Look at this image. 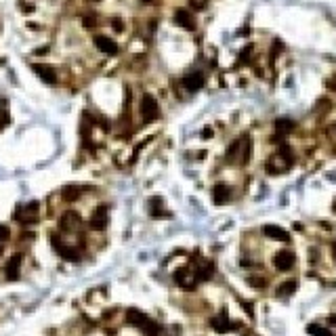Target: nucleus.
<instances>
[{
    "mask_svg": "<svg viewBox=\"0 0 336 336\" xmlns=\"http://www.w3.org/2000/svg\"><path fill=\"white\" fill-rule=\"evenodd\" d=\"M248 284L250 286H256V288H263L265 286V279L263 277H248Z\"/></svg>",
    "mask_w": 336,
    "mask_h": 336,
    "instance_id": "obj_25",
    "label": "nucleus"
},
{
    "mask_svg": "<svg viewBox=\"0 0 336 336\" xmlns=\"http://www.w3.org/2000/svg\"><path fill=\"white\" fill-rule=\"evenodd\" d=\"M0 252H2V250H0Z\"/></svg>",
    "mask_w": 336,
    "mask_h": 336,
    "instance_id": "obj_29",
    "label": "nucleus"
},
{
    "mask_svg": "<svg viewBox=\"0 0 336 336\" xmlns=\"http://www.w3.org/2000/svg\"><path fill=\"white\" fill-rule=\"evenodd\" d=\"M175 21H177L181 28H185V30H193V28H195V21H193V17H191V13L185 11V9H177V11H175Z\"/></svg>",
    "mask_w": 336,
    "mask_h": 336,
    "instance_id": "obj_14",
    "label": "nucleus"
},
{
    "mask_svg": "<svg viewBox=\"0 0 336 336\" xmlns=\"http://www.w3.org/2000/svg\"><path fill=\"white\" fill-rule=\"evenodd\" d=\"M330 248H332V254H334V263H336V242H332V246H330Z\"/></svg>",
    "mask_w": 336,
    "mask_h": 336,
    "instance_id": "obj_27",
    "label": "nucleus"
},
{
    "mask_svg": "<svg viewBox=\"0 0 336 336\" xmlns=\"http://www.w3.org/2000/svg\"><path fill=\"white\" fill-rule=\"evenodd\" d=\"M143 2H152V0H143Z\"/></svg>",
    "mask_w": 336,
    "mask_h": 336,
    "instance_id": "obj_28",
    "label": "nucleus"
},
{
    "mask_svg": "<svg viewBox=\"0 0 336 336\" xmlns=\"http://www.w3.org/2000/svg\"><path fill=\"white\" fill-rule=\"evenodd\" d=\"M126 322L132 326V328H139L145 336H158L160 334V326L153 322V319H150L145 313H141V311L137 309H128L126 311Z\"/></svg>",
    "mask_w": 336,
    "mask_h": 336,
    "instance_id": "obj_1",
    "label": "nucleus"
},
{
    "mask_svg": "<svg viewBox=\"0 0 336 336\" xmlns=\"http://www.w3.org/2000/svg\"><path fill=\"white\" fill-rule=\"evenodd\" d=\"M51 240H53V248H55V250H57V252H59L61 256H63V259H65V261H78V252H76V250H74V248H69V246H65V244H63V242H61L59 238H55V236H53Z\"/></svg>",
    "mask_w": 336,
    "mask_h": 336,
    "instance_id": "obj_10",
    "label": "nucleus"
},
{
    "mask_svg": "<svg viewBox=\"0 0 336 336\" xmlns=\"http://www.w3.org/2000/svg\"><path fill=\"white\" fill-rule=\"evenodd\" d=\"M210 326H213L216 332H221V334L231 332V330H238V324L231 322L227 315H218V317H214V319H210Z\"/></svg>",
    "mask_w": 336,
    "mask_h": 336,
    "instance_id": "obj_6",
    "label": "nucleus"
},
{
    "mask_svg": "<svg viewBox=\"0 0 336 336\" xmlns=\"http://www.w3.org/2000/svg\"><path fill=\"white\" fill-rule=\"evenodd\" d=\"M263 233L267 236L269 240H277V242H288L290 240V236H288V231L277 227V225H265L263 227Z\"/></svg>",
    "mask_w": 336,
    "mask_h": 336,
    "instance_id": "obj_12",
    "label": "nucleus"
},
{
    "mask_svg": "<svg viewBox=\"0 0 336 336\" xmlns=\"http://www.w3.org/2000/svg\"><path fill=\"white\" fill-rule=\"evenodd\" d=\"M32 69L36 72V76L40 78V80L44 84H55V80H57V76H55V69L51 65H44V63H34Z\"/></svg>",
    "mask_w": 336,
    "mask_h": 336,
    "instance_id": "obj_7",
    "label": "nucleus"
},
{
    "mask_svg": "<svg viewBox=\"0 0 336 336\" xmlns=\"http://www.w3.org/2000/svg\"><path fill=\"white\" fill-rule=\"evenodd\" d=\"M61 195H63L65 202H76L82 195V189H80V187H76V185H67L65 189L61 191Z\"/></svg>",
    "mask_w": 336,
    "mask_h": 336,
    "instance_id": "obj_17",
    "label": "nucleus"
},
{
    "mask_svg": "<svg viewBox=\"0 0 336 336\" xmlns=\"http://www.w3.org/2000/svg\"><path fill=\"white\" fill-rule=\"evenodd\" d=\"M296 288H299V282L296 279H288V282L277 286V296H290Z\"/></svg>",
    "mask_w": 336,
    "mask_h": 336,
    "instance_id": "obj_18",
    "label": "nucleus"
},
{
    "mask_svg": "<svg viewBox=\"0 0 336 336\" xmlns=\"http://www.w3.org/2000/svg\"><path fill=\"white\" fill-rule=\"evenodd\" d=\"M195 275H198V282H204V279H210L213 277V265H204L200 271H195Z\"/></svg>",
    "mask_w": 336,
    "mask_h": 336,
    "instance_id": "obj_20",
    "label": "nucleus"
},
{
    "mask_svg": "<svg viewBox=\"0 0 336 336\" xmlns=\"http://www.w3.org/2000/svg\"><path fill=\"white\" fill-rule=\"evenodd\" d=\"M105 225H107V208L99 206L91 216V229L101 231V229H105Z\"/></svg>",
    "mask_w": 336,
    "mask_h": 336,
    "instance_id": "obj_9",
    "label": "nucleus"
},
{
    "mask_svg": "<svg viewBox=\"0 0 336 336\" xmlns=\"http://www.w3.org/2000/svg\"><path fill=\"white\" fill-rule=\"evenodd\" d=\"M95 46L101 53H105V55H116V53H118V44H116L112 38H107V36H95Z\"/></svg>",
    "mask_w": 336,
    "mask_h": 336,
    "instance_id": "obj_11",
    "label": "nucleus"
},
{
    "mask_svg": "<svg viewBox=\"0 0 336 336\" xmlns=\"http://www.w3.org/2000/svg\"><path fill=\"white\" fill-rule=\"evenodd\" d=\"M38 210H40V206H38V202H30V204L26 206H19L17 210H15V221H19L23 225H32L36 218H38Z\"/></svg>",
    "mask_w": 336,
    "mask_h": 336,
    "instance_id": "obj_2",
    "label": "nucleus"
},
{
    "mask_svg": "<svg viewBox=\"0 0 336 336\" xmlns=\"http://www.w3.org/2000/svg\"><path fill=\"white\" fill-rule=\"evenodd\" d=\"M80 223H82L80 214L74 213V210H67V213H63L61 218H59V227L65 229V231H76L78 227H80Z\"/></svg>",
    "mask_w": 336,
    "mask_h": 336,
    "instance_id": "obj_4",
    "label": "nucleus"
},
{
    "mask_svg": "<svg viewBox=\"0 0 336 336\" xmlns=\"http://www.w3.org/2000/svg\"><path fill=\"white\" fill-rule=\"evenodd\" d=\"M273 265L279 269V271H288L294 267V254L288 252V250H282V252L275 254V259H273Z\"/></svg>",
    "mask_w": 336,
    "mask_h": 336,
    "instance_id": "obj_8",
    "label": "nucleus"
},
{
    "mask_svg": "<svg viewBox=\"0 0 336 336\" xmlns=\"http://www.w3.org/2000/svg\"><path fill=\"white\" fill-rule=\"evenodd\" d=\"M175 282L179 286H183L185 290H191V288L198 284V275H195L193 271H189V269H179L175 273Z\"/></svg>",
    "mask_w": 336,
    "mask_h": 336,
    "instance_id": "obj_5",
    "label": "nucleus"
},
{
    "mask_svg": "<svg viewBox=\"0 0 336 336\" xmlns=\"http://www.w3.org/2000/svg\"><path fill=\"white\" fill-rule=\"evenodd\" d=\"M231 198V189L227 185H214L213 187V200H214V204H225V202H227Z\"/></svg>",
    "mask_w": 336,
    "mask_h": 336,
    "instance_id": "obj_15",
    "label": "nucleus"
},
{
    "mask_svg": "<svg viewBox=\"0 0 336 336\" xmlns=\"http://www.w3.org/2000/svg\"><path fill=\"white\" fill-rule=\"evenodd\" d=\"M82 23H84V28H95L97 26V15L95 13H87V15H84V19H82Z\"/></svg>",
    "mask_w": 336,
    "mask_h": 336,
    "instance_id": "obj_22",
    "label": "nucleus"
},
{
    "mask_svg": "<svg viewBox=\"0 0 336 336\" xmlns=\"http://www.w3.org/2000/svg\"><path fill=\"white\" fill-rule=\"evenodd\" d=\"M202 84H204V76H202L200 72H193V74H187L185 78H183V87L187 89V91H200L202 89Z\"/></svg>",
    "mask_w": 336,
    "mask_h": 336,
    "instance_id": "obj_13",
    "label": "nucleus"
},
{
    "mask_svg": "<svg viewBox=\"0 0 336 336\" xmlns=\"http://www.w3.org/2000/svg\"><path fill=\"white\" fill-rule=\"evenodd\" d=\"M11 238V231H9V227H4V225H0V242H6Z\"/></svg>",
    "mask_w": 336,
    "mask_h": 336,
    "instance_id": "obj_24",
    "label": "nucleus"
},
{
    "mask_svg": "<svg viewBox=\"0 0 336 336\" xmlns=\"http://www.w3.org/2000/svg\"><path fill=\"white\" fill-rule=\"evenodd\" d=\"M21 261H23V254H13L11 256V261L6 263V273H9V277L11 279H15L17 277V271H19V267H21Z\"/></svg>",
    "mask_w": 336,
    "mask_h": 336,
    "instance_id": "obj_16",
    "label": "nucleus"
},
{
    "mask_svg": "<svg viewBox=\"0 0 336 336\" xmlns=\"http://www.w3.org/2000/svg\"><path fill=\"white\" fill-rule=\"evenodd\" d=\"M141 116H143L145 122H153L160 116V107H158V101H155V97L143 95V99H141Z\"/></svg>",
    "mask_w": 336,
    "mask_h": 336,
    "instance_id": "obj_3",
    "label": "nucleus"
},
{
    "mask_svg": "<svg viewBox=\"0 0 336 336\" xmlns=\"http://www.w3.org/2000/svg\"><path fill=\"white\" fill-rule=\"evenodd\" d=\"M114 28H116V30H122V23H120L118 19H114Z\"/></svg>",
    "mask_w": 336,
    "mask_h": 336,
    "instance_id": "obj_26",
    "label": "nucleus"
},
{
    "mask_svg": "<svg viewBox=\"0 0 336 336\" xmlns=\"http://www.w3.org/2000/svg\"><path fill=\"white\" fill-rule=\"evenodd\" d=\"M294 126H296V124H294L292 120H288V118H279V120H275V130L279 132V135H288V132H292Z\"/></svg>",
    "mask_w": 336,
    "mask_h": 336,
    "instance_id": "obj_19",
    "label": "nucleus"
},
{
    "mask_svg": "<svg viewBox=\"0 0 336 336\" xmlns=\"http://www.w3.org/2000/svg\"><path fill=\"white\" fill-rule=\"evenodd\" d=\"M309 332H311V334H315V336H332L328 330H324V328H317V326H311V328H309Z\"/></svg>",
    "mask_w": 336,
    "mask_h": 336,
    "instance_id": "obj_23",
    "label": "nucleus"
},
{
    "mask_svg": "<svg viewBox=\"0 0 336 336\" xmlns=\"http://www.w3.org/2000/svg\"><path fill=\"white\" fill-rule=\"evenodd\" d=\"M240 147H242V139H238V141H233L231 143V147H229V150H227V160H236V155H238V150H240Z\"/></svg>",
    "mask_w": 336,
    "mask_h": 336,
    "instance_id": "obj_21",
    "label": "nucleus"
}]
</instances>
